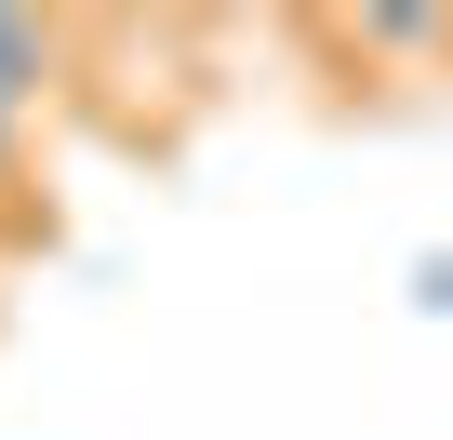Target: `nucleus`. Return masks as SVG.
<instances>
[{
  "label": "nucleus",
  "instance_id": "4",
  "mask_svg": "<svg viewBox=\"0 0 453 440\" xmlns=\"http://www.w3.org/2000/svg\"><path fill=\"white\" fill-rule=\"evenodd\" d=\"M14 187H27V120L0 107V213H14Z\"/></svg>",
  "mask_w": 453,
  "mask_h": 440
},
{
  "label": "nucleus",
  "instance_id": "2",
  "mask_svg": "<svg viewBox=\"0 0 453 440\" xmlns=\"http://www.w3.org/2000/svg\"><path fill=\"white\" fill-rule=\"evenodd\" d=\"M347 41H360V54H440V41H453V14H360Z\"/></svg>",
  "mask_w": 453,
  "mask_h": 440
},
{
  "label": "nucleus",
  "instance_id": "1",
  "mask_svg": "<svg viewBox=\"0 0 453 440\" xmlns=\"http://www.w3.org/2000/svg\"><path fill=\"white\" fill-rule=\"evenodd\" d=\"M54 54H67V41H54L41 14H14V0H0V107H14V120H27V94L54 81Z\"/></svg>",
  "mask_w": 453,
  "mask_h": 440
},
{
  "label": "nucleus",
  "instance_id": "3",
  "mask_svg": "<svg viewBox=\"0 0 453 440\" xmlns=\"http://www.w3.org/2000/svg\"><path fill=\"white\" fill-rule=\"evenodd\" d=\"M413 307H426V320H453V254H413Z\"/></svg>",
  "mask_w": 453,
  "mask_h": 440
}]
</instances>
